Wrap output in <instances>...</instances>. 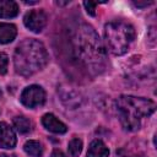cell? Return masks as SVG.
<instances>
[{"label":"cell","mask_w":157,"mask_h":157,"mask_svg":"<svg viewBox=\"0 0 157 157\" xmlns=\"http://www.w3.org/2000/svg\"><path fill=\"white\" fill-rule=\"evenodd\" d=\"M75 54L85 69L93 74H101L105 69L107 56L104 47L97 32L86 23L80 25L72 37Z\"/></svg>","instance_id":"cell-1"},{"label":"cell","mask_w":157,"mask_h":157,"mask_svg":"<svg viewBox=\"0 0 157 157\" xmlns=\"http://www.w3.org/2000/svg\"><path fill=\"white\" fill-rule=\"evenodd\" d=\"M48 63V53L42 42L37 39H25L13 54V65L17 74L31 76L42 70Z\"/></svg>","instance_id":"cell-2"},{"label":"cell","mask_w":157,"mask_h":157,"mask_svg":"<svg viewBox=\"0 0 157 157\" xmlns=\"http://www.w3.org/2000/svg\"><path fill=\"white\" fill-rule=\"evenodd\" d=\"M156 104L151 99L134 96H121L117 101L119 120L125 130L135 131L140 128L142 117H148L155 112Z\"/></svg>","instance_id":"cell-3"},{"label":"cell","mask_w":157,"mask_h":157,"mask_svg":"<svg viewBox=\"0 0 157 157\" xmlns=\"http://www.w3.org/2000/svg\"><path fill=\"white\" fill-rule=\"evenodd\" d=\"M107 48L114 55H123L128 52L130 43L135 38V29L131 25L123 21L109 22L104 27Z\"/></svg>","instance_id":"cell-4"},{"label":"cell","mask_w":157,"mask_h":157,"mask_svg":"<svg viewBox=\"0 0 157 157\" xmlns=\"http://www.w3.org/2000/svg\"><path fill=\"white\" fill-rule=\"evenodd\" d=\"M45 101V92L40 86L32 85L23 90L21 93V102L28 108H36L42 105Z\"/></svg>","instance_id":"cell-5"},{"label":"cell","mask_w":157,"mask_h":157,"mask_svg":"<svg viewBox=\"0 0 157 157\" xmlns=\"http://www.w3.org/2000/svg\"><path fill=\"white\" fill-rule=\"evenodd\" d=\"M47 20H48L47 13L43 10H31L23 17L25 26L36 33L40 32L45 27Z\"/></svg>","instance_id":"cell-6"},{"label":"cell","mask_w":157,"mask_h":157,"mask_svg":"<svg viewBox=\"0 0 157 157\" xmlns=\"http://www.w3.org/2000/svg\"><path fill=\"white\" fill-rule=\"evenodd\" d=\"M16 145V135L13 129L6 124L0 123V147L1 148H12Z\"/></svg>","instance_id":"cell-7"},{"label":"cell","mask_w":157,"mask_h":157,"mask_svg":"<svg viewBox=\"0 0 157 157\" xmlns=\"http://www.w3.org/2000/svg\"><path fill=\"white\" fill-rule=\"evenodd\" d=\"M42 124L44 125V128L47 130H49V131H52L54 134H64L67 130L66 125L63 121H60L54 114H50V113L43 115Z\"/></svg>","instance_id":"cell-8"},{"label":"cell","mask_w":157,"mask_h":157,"mask_svg":"<svg viewBox=\"0 0 157 157\" xmlns=\"http://www.w3.org/2000/svg\"><path fill=\"white\" fill-rule=\"evenodd\" d=\"M108 156H109V150L104 145L103 141L93 140L90 144V147L87 151V157H108Z\"/></svg>","instance_id":"cell-9"},{"label":"cell","mask_w":157,"mask_h":157,"mask_svg":"<svg viewBox=\"0 0 157 157\" xmlns=\"http://www.w3.org/2000/svg\"><path fill=\"white\" fill-rule=\"evenodd\" d=\"M18 6L12 0H0V17L11 18L17 16Z\"/></svg>","instance_id":"cell-10"},{"label":"cell","mask_w":157,"mask_h":157,"mask_svg":"<svg viewBox=\"0 0 157 157\" xmlns=\"http://www.w3.org/2000/svg\"><path fill=\"white\" fill-rule=\"evenodd\" d=\"M17 34L16 26L12 23H0V44L10 43Z\"/></svg>","instance_id":"cell-11"},{"label":"cell","mask_w":157,"mask_h":157,"mask_svg":"<svg viewBox=\"0 0 157 157\" xmlns=\"http://www.w3.org/2000/svg\"><path fill=\"white\" fill-rule=\"evenodd\" d=\"M13 126L20 134H27L32 130L33 125H32V121L28 118L20 115V117H16L13 119Z\"/></svg>","instance_id":"cell-12"},{"label":"cell","mask_w":157,"mask_h":157,"mask_svg":"<svg viewBox=\"0 0 157 157\" xmlns=\"http://www.w3.org/2000/svg\"><path fill=\"white\" fill-rule=\"evenodd\" d=\"M25 152L27 155H29L31 157H40L43 155V146L40 142L36 141V140H29L23 146Z\"/></svg>","instance_id":"cell-13"},{"label":"cell","mask_w":157,"mask_h":157,"mask_svg":"<svg viewBox=\"0 0 157 157\" xmlns=\"http://www.w3.org/2000/svg\"><path fill=\"white\" fill-rule=\"evenodd\" d=\"M67 150H69V153L70 156L72 157H77L81 151H82V141L80 139H72L70 142H69V146H67Z\"/></svg>","instance_id":"cell-14"},{"label":"cell","mask_w":157,"mask_h":157,"mask_svg":"<svg viewBox=\"0 0 157 157\" xmlns=\"http://www.w3.org/2000/svg\"><path fill=\"white\" fill-rule=\"evenodd\" d=\"M9 58L5 53H0V75H4L7 71Z\"/></svg>","instance_id":"cell-15"},{"label":"cell","mask_w":157,"mask_h":157,"mask_svg":"<svg viewBox=\"0 0 157 157\" xmlns=\"http://www.w3.org/2000/svg\"><path fill=\"white\" fill-rule=\"evenodd\" d=\"M83 6L86 7V11L90 13V15H92V16H94L96 15V6H97V2H92V1H85L83 2Z\"/></svg>","instance_id":"cell-16"},{"label":"cell","mask_w":157,"mask_h":157,"mask_svg":"<svg viewBox=\"0 0 157 157\" xmlns=\"http://www.w3.org/2000/svg\"><path fill=\"white\" fill-rule=\"evenodd\" d=\"M50 157H66V156H65V153L61 152L60 150H54V151L52 152V156H50Z\"/></svg>","instance_id":"cell-17"},{"label":"cell","mask_w":157,"mask_h":157,"mask_svg":"<svg viewBox=\"0 0 157 157\" xmlns=\"http://www.w3.org/2000/svg\"><path fill=\"white\" fill-rule=\"evenodd\" d=\"M135 4V6H137V7H146V6H148V5H151L152 4V1H150V2H134Z\"/></svg>","instance_id":"cell-18"},{"label":"cell","mask_w":157,"mask_h":157,"mask_svg":"<svg viewBox=\"0 0 157 157\" xmlns=\"http://www.w3.org/2000/svg\"><path fill=\"white\" fill-rule=\"evenodd\" d=\"M0 157H16L15 155H7V153H0Z\"/></svg>","instance_id":"cell-19"},{"label":"cell","mask_w":157,"mask_h":157,"mask_svg":"<svg viewBox=\"0 0 157 157\" xmlns=\"http://www.w3.org/2000/svg\"><path fill=\"white\" fill-rule=\"evenodd\" d=\"M0 97H1V90H0Z\"/></svg>","instance_id":"cell-20"}]
</instances>
